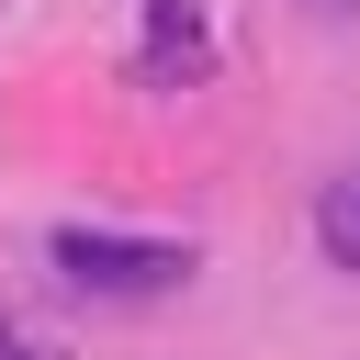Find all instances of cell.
<instances>
[{"mask_svg": "<svg viewBox=\"0 0 360 360\" xmlns=\"http://www.w3.org/2000/svg\"><path fill=\"white\" fill-rule=\"evenodd\" d=\"M45 259L90 304H146V292H180L191 281V236H124V225H56Z\"/></svg>", "mask_w": 360, "mask_h": 360, "instance_id": "cell-1", "label": "cell"}, {"mask_svg": "<svg viewBox=\"0 0 360 360\" xmlns=\"http://www.w3.org/2000/svg\"><path fill=\"white\" fill-rule=\"evenodd\" d=\"M315 248H326L338 270H360V158H349V169L315 191Z\"/></svg>", "mask_w": 360, "mask_h": 360, "instance_id": "cell-2", "label": "cell"}, {"mask_svg": "<svg viewBox=\"0 0 360 360\" xmlns=\"http://www.w3.org/2000/svg\"><path fill=\"white\" fill-rule=\"evenodd\" d=\"M0 360H68V338H56L45 315H22V304H0Z\"/></svg>", "mask_w": 360, "mask_h": 360, "instance_id": "cell-3", "label": "cell"}, {"mask_svg": "<svg viewBox=\"0 0 360 360\" xmlns=\"http://www.w3.org/2000/svg\"><path fill=\"white\" fill-rule=\"evenodd\" d=\"M304 11H315V22H349V11H360V0H304Z\"/></svg>", "mask_w": 360, "mask_h": 360, "instance_id": "cell-4", "label": "cell"}]
</instances>
